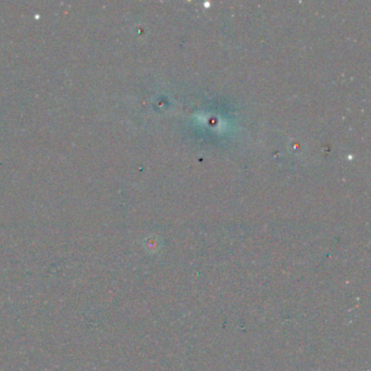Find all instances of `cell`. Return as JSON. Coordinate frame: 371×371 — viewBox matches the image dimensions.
<instances>
[]
</instances>
